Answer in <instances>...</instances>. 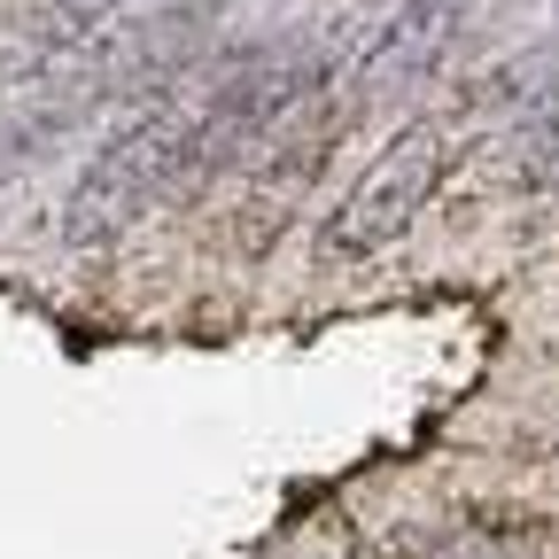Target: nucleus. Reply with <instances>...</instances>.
Returning <instances> with one entry per match:
<instances>
[{"label": "nucleus", "instance_id": "f257e3e1", "mask_svg": "<svg viewBox=\"0 0 559 559\" xmlns=\"http://www.w3.org/2000/svg\"><path fill=\"white\" fill-rule=\"evenodd\" d=\"M171 194H187V102L132 109L86 156V171L62 194V241L70 249H109Z\"/></svg>", "mask_w": 559, "mask_h": 559}, {"label": "nucleus", "instance_id": "f03ea898", "mask_svg": "<svg viewBox=\"0 0 559 559\" xmlns=\"http://www.w3.org/2000/svg\"><path fill=\"white\" fill-rule=\"evenodd\" d=\"M436 187H443V132H428V124L396 132L389 148L373 156V171L349 187L342 210L319 226V257L326 264H358V257L396 249L419 226V210H428Z\"/></svg>", "mask_w": 559, "mask_h": 559}, {"label": "nucleus", "instance_id": "7ed1b4c3", "mask_svg": "<svg viewBox=\"0 0 559 559\" xmlns=\"http://www.w3.org/2000/svg\"><path fill=\"white\" fill-rule=\"evenodd\" d=\"M459 16H466V0H404V9L358 47V62H349L358 94L381 102V94H404L419 79H436L451 39H459Z\"/></svg>", "mask_w": 559, "mask_h": 559}, {"label": "nucleus", "instance_id": "20e7f679", "mask_svg": "<svg viewBox=\"0 0 559 559\" xmlns=\"http://www.w3.org/2000/svg\"><path fill=\"white\" fill-rule=\"evenodd\" d=\"M86 117H94V109L70 94L62 79L39 86V94H24L16 109H0V187H16V179L47 171V164L70 148V132H79Z\"/></svg>", "mask_w": 559, "mask_h": 559}]
</instances>
